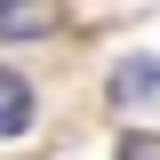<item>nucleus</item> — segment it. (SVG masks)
<instances>
[{
  "label": "nucleus",
  "mask_w": 160,
  "mask_h": 160,
  "mask_svg": "<svg viewBox=\"0 0 160 160\" xmlns=\"http://www.w3.org/2000/svg\"><path fill=\"white\" fill-rule=\"evenodd\" d=\"M112 96L120 104H144V96H160V56H128L112 72Z\"/></svg>",
  "instance_id": "3"
},
{
  "label": "nucleus",
  "mask_w": 160,
  "mask_h": 160,
  "mask_svg": "<svg viewBox=\"0 0 160 160\" xmlns=\"http://www.w3.org/2000/svg\"><path fill=\"white\" fill-rule=\"evenodd\" d=\"M24 128H32V80L0 64V136H24Z\"/></svg>",
  "instance_id": "2"
},
{
  "label": "nucleus",
  "mask_w": 160,
  "mask_h": 160,
  "mask_svg": "<svg viewBox=\"0 0 160 160\" xmlns=\"http://www.w3.org/2000/svg\"><path fill=\"white\" fill-rule=\"evenodd\" d=\"M64 24L56 0H0V40H48Z\"/></svg>",
  "instance_id": "1"
},
{
  "label": "nucleus",
  "mask_w": 160,
  "mask_h": 160,
  "mask_svg": "<svg viewBox=\"0 0 160 160\" xmlns=\"http://www.w3.org/2000/svg\"><path fill=\"white\" fill-rule=\"evenodd\" d=\"M120 160H160V136H120Z\"/></svg>",
  "instance_id": "4"
}]
</instances>
